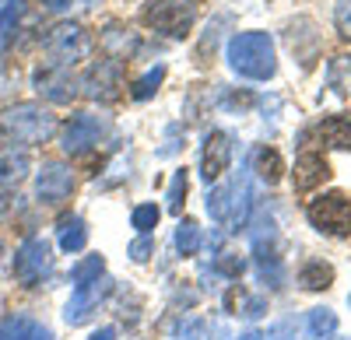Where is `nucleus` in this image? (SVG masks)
<instances>
[{"label":"nucleus","mask_w":351,"mask_h":340,"mask_svg":"<svg viewBox=\"0 0 351 340\" xmlns=\"http://www.w3.org/2000/svg\"><path fill=\"white\" fill-rule=\"evenodd\" d=\"M327 84H330V92L348 99L351 95V53H341L334 56V60L327 64Z\"/></svg>","instance_id":"21"},{"label":"nucleus","mask_w":351,"mask_h":340,"mask_svg":"<svg viewBox=\"0 0 351 340\" xmlns=\"http://www.w3.org/2000/svg\"><path fill=\"white\" fill-rule=\"evenodd\" d=\"M88 340H116V330H112V326H102V330H95Z\"/></svg>","instance_id":"37"},{"label":"nucleus","mask_w":351,"mask_h":340,"mask_svg":"<svg viewBox=\"0 0 351 340\" xmlns=\"http://www.w3.org/2000/svg\"><path fill=\"white\" fill-rule=\"evenodd\" d=\"M306 330H309V337H316V340L334 337V333H337V313H334V309H313L309 319H306Z\"/></svg>","instance_id":"26"},{"label":"nucleus","mask_w":351,"mask_h":340,"mask_svg":"<svg viewBox=\"0 0 351 340\" xmlns=\"http://www.w3.org/2000/svg\"><path fill=\"white\" fill-rule=\"evenodd\" d=\"M77 88H84V95L95 99V102L120 99V88H123V67H120V60H95L92 67H88V74L77 81Z\"/></svg>","instance_id":"8"},{"label":"nucleus","mask_w":351,"mask_h":340,"mask_svg":"<svg viewBox=\"0 0 351 340\" xmlns=\"http://www.w3.org/2000/svg\"><path fill=\"white\" fill-rule=\"evenodd\" d=\"M49 267H53V249H49V242L46 239H28L21 249H18V257H14V277L21 280L25 288H36L39 280L49 274Z\"/></svg>","instance_id":"9"},{"label":"nucleus","mask_w":351,"mask_h":340,"mask_svg":"<svg viewBox=\"0 0 351 340\" xmlns=\"http://www.w3.org/2000/svg\"><path fill=\"white\" fill-rule=\"evenodd\" d=\"M228 67L246 81H271L278 74V49L267 32H236L225 49Z\"/></svg>","instance_id":"1"},{"label":"nucleus","mask_w":351,"mask_h":340,"mask_svg":"<svg viewBox=\"0 0 351 340\" xmlns=\"http://www.w3.org/2000/svg\"><path fill=\"white\" fill-rule=\"evenodd\" d=\"M43 4H46L49 11H67V8H71V0H43Z\"/></svg>","instance_id":"38"},{"label":"nucleus","mask_w":351,"mask_h":340,"mask_svg":"<svg viewBox=\"0 0 351 340\" xmlns=\"http://www.w3.org/2000/svg\"><path fill=\"white\" fill-rule=\"evenodd\" d=\"M46 53L53 56L56 64L74 67V64H81L84 56L92 53V32H88L84 25H77V21H60V25L49 28Z\"/></svg>","instance_id":"6"},{"label":"nucleus","mask_w":351,"mask_h":340,"mask_svg":"<svg viewBox=\"0 0 351 340\" xmlns=\"http://www.w3.org/2000/svg\"><path fill=\"white\" fill-rule=\"evenodd\" d=\"M299 285H302L306 291H327V288L334 285V267L324 263V260H309V263H302V270H299Z\"/></svg>","instance_id":"20"},{"label":"nucleus","mask_w":351,"mask_h":340,"mask_svg":"<svg viewBox=\"0 0 351 340\" xmlns=\"http://www.w3.org/2000/svg\"><path fill=\"white\" fill-rule=\"evenodd\" d=\"M334 25H337V32L344 39H351V0H337V8H334Z\"/></svg>","instance_id":"33"},{"label":"nucleus","mask_w":351,"mask_h":340,"mask_svg":"<svg viewBox=\"0 0 351 340\" xmlns=\"http://www.w3.org/2000/svg\"><path fill=\"white\" fill-rule=\"evenodd\" d=\"M204 333H208V323H204V319H186L180 326V337L183 340H204Z\"/></svg>","instance_id":"34"},{"label":"nucleus","mask_w":351,"mask_h":340,"mask_svg":"<svg viewBox=\"0 0 351 340\" xmlns=\"http://www.w3.org/2000/svg\"><path fill=\"white\" fill-rule=\"evenodd\" d=\"M291 179H295L299 193H309V189L324 186L330 179V165H327V158L319 151H306V155L295 158V172H291Z\"/></svg>","instance_id":"14"},{"label":"nucleus","mask_w":351,"mask_h":340,"mask_svg":"<svg viewBox=\"0 0 351 340\" xmlns=\"http://www.w3.org/2000/svg\"><path fill=\"white\" fill-rule=\"evenodd\" d=\"M18 207V196L11 193V189H4V186H0V221H4V218H11V211Z\"/></svg>","instance_id":"35"},{"label":"nucleus","mask_w":351,"mask_h":340,"mask_svg":"<svg viewBox=\"0 0 351 340\" xmlns=\"http://www.w3.org/2000/svg\"><path fill=\"white\" fill-rule=\"evenodd\" d=\"M109 288H112V280H109V277H99V280H92V285H81V288H74L71 302L64 305V319H67L71 326L84 323V319L92 316L95 309L106 302Z\"/></svg>","instance_id":"13"},{"label":"nucleus","mask_w":351,"mask_h":340,"mask_svg":"<svg viewBox=\"0 0 351 340\" xmlns=\"http://www.w3.org/2000/svg\"><path fill=\"white\" fill-rule=\"evenodd\" d=\"M215 270L221 277H228V280H239L243 270H246V260L239 257V252H218V257H215Z\"/></svg>","instance_id":"31"},{"label":"nucleus","mask_w":351,"mask_h":340,"mask_svg":"<svg viewBox=\"0 0 351 340\" xmlns=\"http://www.w3.org/2000/svg\"><path fill=\"white\" fill-rule=\"evenodd\" d=\"M348 305H351V295H348Z\"/></svg>","instance_id":"41"},{"label":"nucleus","mask_w":351,"mask_h":340,"mask_svg":"<svg viewBox=\"0 0 351 340\" xmlns=\"http://www.w3.org/2000/svg\"><path fill=\"white\" fill-rule=\"evenodd\" d=\"M225 305H228V313H232V309H239V316H243V319H260L263 313H267V298L246 295V291H228Z\"/></svg>","instance_id":"24"},{"label":"nucleus","mask_w":351,"mask_h":340,"mask_svg":"<svg viewBox=\"0 0 351 340\" xmlns=\"http://www.w3.org/2000/svg\"><path fill=\"white\" fill-rule=\"evenodd\" d=\"M56 239H60V249H64V252H81V249L88 246V224H84V218H81V214L60 218Z\"/></svg>","instance_id":"19"},{"label":"nucleus","mask_w":351,"mask_h":340,"mask_svg":"<svg viewBox=\"0 0 351 340\" xmlns=\"http://www.w3.org/2000/svg\"><path fill=\"white\" fill-rule=\"evenodd\" d=\"M0 130H4L14 144H46L56 133V116L36 102H21L0 112Z\"/></svg>","instance_id":"2"},{"label":"nucleus","mask_w":351,"mask_h":340,"mask_svg":"<svg viewBox=\"0 0 351 340\" xmlns=\"http://www.w3.org/2000/svg\"><path fill=\"white\" fill-rule=\"evenodd\" d=\"M99 277H106V257H84L81 263H74V270H71V280H74V288H81V285H92V280H99Z\"/></svg>","instance_id":"27"},{"label":"nucleus","mask_w":351,"mask_h":340,"mask_svg":"<svg viewBox=\"0 0 351 340\" xmlns=\"http://www.w3.org/2000/svg\"><path fill=\"white\" fill-rule=\"evenodd\" d=\"M162 81H165V64H155V67H148L134 84H130V99L134 102H148L158 88H162Z\"/></svg>","instance_id":"23"},{"label":"nucleus","mask_w":351,"mask_h":340,"mask_svg":"<svg viewBox=\"0 0 351 340\" xmlns=\"http://www.w3.org/2000/svg\"><path fill=\"white\" fill-rule=\"evenodd\" d=\"M0 257H4V249H0Z\"/></svg>","instance_id":"42"},{"label":"nucleus","mask_w":351,"mask_h":340,"mask_svg":"<svg viewBox=\"0 0 351 340\" xmlns=\"http://www.w3.org/2000/svg\"><path fill=\"white\" fill-rule=\"evenodd\" d=\"M141 18H144L148 28H155V32H162L169 39H183V36H190V28L197 21V11H193V4H186V0H148Z\"/></svg>","instance_id":"5"},{"label":"nucleus","mask_w":351,"mask_h":340,"mask_svg":"<svg viewBox=\"0 0 351 340\" xmlns=\"http://www.w3.org/2000/svg\"><path fill=\"white\" fill-rule=\"evenodd\" d=\"M106 133V120L102 116H92V112H77V116L67 120L64 133H60V148L67 155H84L92 151Z\"/></svg>","instance_id":"11"},{"label":"nucleus","mask_w":351,"mask_h":340,"mask_svg":"<svg viewBox=\"0 0 351 340\" xmlns=\"http://www.w3.org/2000/svg\"><path fill=\"white\" fill-rule=\"evenodd\" d=\"M239 340H267V337H263V333H256V330H246Z\"/></svg>","instance_id":"39"},{"label":"nucleus","mask_w":351,"mask_h":340,"mask_svg":"<svg viewBox=\"0 0 351 340\" xmlns=\"http://www.w3.org/2000/svg\"><path fill=\"white\" fill-rule=\"evenodd\" d=\"M18 18H21V0H4V4H0V46L14 36Z\"/></svg>","instance_id":"29"},{"label":"nucleus","mask_w":351,"mask_h":340,"mask_svg":"<svg viewBox=\"0 0 351 340\" xmlns=\"http://www.w3.org/2000/svg\"><path fill=\"white\" fill-rule=\"evenodd\" d=\"M25 340H53V330H49V326H39V323H36V326H32V333H28Z\"/></svg>","instance_id":"36"},{"label":"nucleus","mask_w":351,"mask_h":340,"mask_svg":"<svg viewBox=\"0 0 351 340\" xmlns=\"http://www.w3.org/2000/svg\"><path fill=\"white\" fill-rule=\"evenodd\" d=\"M102 46L109 49V60H127L130 53H137V36L130 32V28L123 25H106V32H102Z\"/></svg>","instance_id":"17"},{"label":"nucleus","mask_w":351,"mask_h":340,"mask_svg":"<svg viewBox=\"0 0 351 340\" xmlns=\"http://www.w3.org/2000/svg\"><path fill=\"white\" fill-rule=\"evenodd\" d=\"M81 4H92V0H81Z\"/></svg>","instance_id":"40"},{"label":"nucleus","mask_w":351,"mask_h":340,"mask_svg":"<svg viewBox=\"0 0 351 340\" xmlns=\"http://www.w3.org/2000/svg\"><path fill=\"white\" fill-rule=\"evenodd\" d=\"M158 218H162V211H158L155 204H137L134 214H130V224H134L141 235H152V228L158 224Z\"/></svg>","instance_id":"30"},{"label":"nucleus","mask_w":351,"mask_h":340,"mask_svg":"<svg viewBox=\"0 0 351 340\" xmlns=\"http://www.w3.org/2000/svg\"><path fill=\"white\" fill-rule=\"evenodd\" d=\"M232 165V137L225 130H208L200 144V179L204 183H218Z\"/></svg>","instance_id":"12"},{"label":"nucleus","mask_w":351,"mask_h":340,"mask_svg":"<svg viewBox=\"0 0 351 340\" xmlns=\"http://www.w3.org/2000/svg\"><path fill=\"white\" fill-rule=\"evenodd\" d=\"M319 140H324L327 148H351V116H324V123L316 127Z\"/></svg>","instance_id":"18"},{"label":"nucleus","mask_w":351,"mask_h":340,"mask_svg":"<svg viewBox=\"0 0 351 340\" xmlns=\"http://www.w3.org/2000/svg\"><path fill=\"white\" fill-rule=\"evenodd\" d=\"M28 168H32V158H28L25 144H0V183H18L28 176Z\"/></svg>","instance_id":"15"},{"label":"nucleus","mask_w":351,"mask_h":340,"mask_svg":"<svg viewBox=\"0 0 351 340\" xmlns=\"http://www.w3.org/2000/svg\"><path fill=\"white\" fill-rule=\"evenodd\" d=\"M186 189H190V176H186V168H176L172 179H169V189H165V207H169V214H183Z\"/></svg>","instance_id":"25"},{"label":"nucleus","mask_w":351,"mask_h":340,"mask_svg":"<svg viewBox=\"0 0 351 340\" xmlns=\"http://www.w3.org/2000/svg\"><path fill=\"white\" fill-rule=\"evenodd\" d=\"M172 242H176V249H180V257H197V252H200V242H204L200 224H197V221H190V218H183L180 224H176Z\"/></svg>","instance_id":"22"},{"label":"nucleus","mask_w":351,"mask_h":340,"mask_svg":"<svg viewBox=\"0 0 351 340\" xmlns=\"http://www.w3.org/2000/svg\"><path fill=\"white\" fill-rule=\"evenodd\" d=\"M208 214L211 221L225 224V228H239V224H246L250 218V204H253V189H250V179L246 172H239L232 183H218L208 189Z\"/></svg>","instance_id":"3"},{"label":"nucleus","mask_w":351,"mask_h":340,"mask_svg":"<svg viewBox=\"0 0 351 340\" xmlns=\"http://www.w3.org/2000/svg\"><path fill=\"white\" fill-rule=\"evenodd\" d=\"M152 252H155V242H152L148 235H141V239H134V242H130L127 257H130L134 263H148V260H152Z\"/></svg>","instance_id":"32"},{"label":"nucleus","mask_w":351,"mask_h":340,"mask_svg":"<svg viewBox=\"0 0 351 340\" xmlns=\"http://www.w3.org/2000/svg\"><path fill=\"white\" fill-rule=\"evenodd\" d=\"M32 319H28L25 313H14V316H8L4 323H0V340H25L28 333H32Z\"/></svg>","instance_id":"28"},{"label":"nucleus","mask_w":351,"mask_h":340,"mask_svg":"<svg viewBox=\"0 0 351 340\" xmlns=\"http://www.w3.org/2000/svg\"><path fill=\"white\" fill-rule=\"evenodd\" d=\"M74 193V172L64 161H43L36 172V196L46 207H60L67 196Z\"/></svg>","instance_id":"10"},{"label":"nucleus","mask_w":351,"mask_h":340,"mask_svg":"<svg viewBox=\"0 0 351 340\" xmlns=\"http://www.w3.org/2000/svg\"><path fill=\"white\" fill-rule=\"evenodd\" d=\"M250 172H256V179L260 183H267V186H274L281 176H285V158L274 151V148H256L253 155H250Z\"/></svg>","instance_id":"16"},{"label":"nucleus","mask_w":351,"mask_h":340,"mask_svg":"<svg viewBox=\"0 0 351 340\" xmlns=\"http://www.w3.org/2000/svg\"><path fill=\"white\" fill-rule=\"evenodd\" d=\"M32 84L43 99H49L53 105H67L74 95H77V81L71 74V67L56 64V60H46L43 67H36L32 74Z\"/></svg>","instance_id":"7"},{"label":"nucleus","mask_w":351,"mask_h":340,"mask_svg":"<svg viewBox=\"0 0 351 340\" xmlns=\"http://www.w3.org/2000/svg\"><path fill=\"white\" fill-rule=\"evenodd\" d=\"M309 224L319 235H330V239H344L351 235V200L344 193H319L316 200H309L306 207Z\"/></svg>","instance_id":"4"}]
</instances>
